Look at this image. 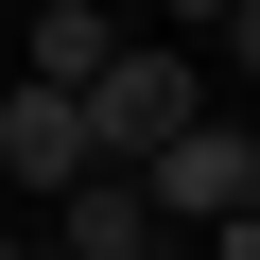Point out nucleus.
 <instances>
[{
	"label": "nucleus",
	"mask_w": 260,
	"mask_h": 260,
	"mask_svg": "<svg viewBox=\"0 0 260 260\" xmlns=\"http://www.w3.org/2000/svg\"><path fill=\"white\" fill-rule=\"evenodd\" d=\"M156 18H208V35H225V18H243V0H156Z\"/></svg>",
	"instance_id": "0eeeda50"
},
{
	"label": "nucleus",
	"mask_w": 260,
	"mask_h": 260,
	"mask_svg": "<svg viewBox=\"0 0 260 260\" xmlns=\"http://www.w3.org/2000/svg\"><path fill=\"white\" fill-rule=\"evenodd\" d=\"M52 260H156V191H139V174H87V191L52 208Z\"/></svg>",
	"instance_id": "20e7f679"
},
{
	"label": "nucleus",
	"mask_w": 260,
	"mask_h": 260,
	"mask_svg": "<svg viewBox=\"0 0 260 260\" xmlns=\"http://www.w3.org/2000/svg\"><path fill=\"white\" fill-rule=\"evenodd\" d=\"M104 52H121V18H104V0H35V35H18V87H104Z\"/></svg>",
	"instance_id": "39448f33"
},
{
	"label": "nucleus",
	"mask_w": 260,
	"mask_h": 260,
	"mask_svg": "<svg viewBox=\"0 0 260 260\" xmlns=\"http://www.w3.org/2000/svg\"><path fill=\"white\" fill-rule=\"evenodd\" d=\"M225 70H260V0H243V18H225Z\"/></svg>",
	"instance_id": "423d86ee"
},
{
	"label": "nucleus",
	"mask_w": 260,
	"mask_h": 260,
	"mask_svg": "<svg viewBox=\"0 0 260 260\" xmlns=\"http://www.w3.org/2000/svg\"><path fill=\"white\" fill-rule=\"evenodd\" d=\"M0 174H18L35 208H70V191L104 174V139H87V104H70V87H0Z\"/></svg>",
	"instance_id": "7ed1b4c3"
},
{
	"label": "nucleus",
	"mask_w": 260,
	"mask_h": 260,
	"mask_svg": "<svg viewBox=\"0 0 260 260\" xmlns=\"http://www.w3.org/2000/svg\"><path fill=\"white\" fill-rule=\"evenodd\" d=\"M191 121H208V70H191V52H156V35H121V52H104V87H87V139H104V174L174 156Z\"/></svg>",
	"instance_id": "f257e3e1"
},
{
	"label": "nucleus",
	"mask_w": 260,
	"mask_h": 260,
	"mask_svg": "<svg viewBox=\"0 0 260 260\" xmlns=\"http://www.w3.org/2000/svg\"><path fill=\"white\" fill-rule=\"evenodd\" d=\"M0 260H35V243H18V225H0Z\"/></svg>",
	"instance_id": "6e6552de"
},
{
	"label": "nucleus",
	"mask_w": 260,
	"mask_h": 260,
	"mask_svg": "<svg viewBox=\"0 0 260 260\" xmlns=\"http://www.w3.org/2000/svg\"><path fill=\"white\" fill-rule=\"evenodd\" d=\"M139 191H156V225H260V121H191L174 156H139Z\"/></svg>",
	"instance_id": "f03ea898"
}]
</instances>
